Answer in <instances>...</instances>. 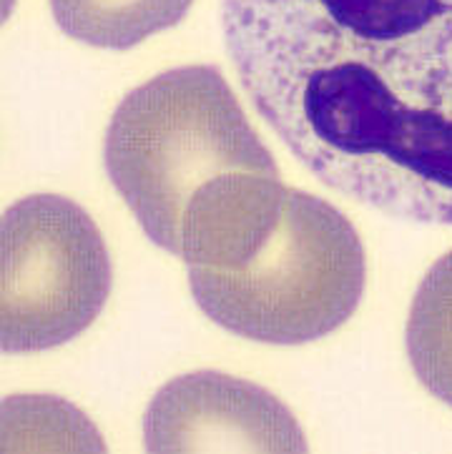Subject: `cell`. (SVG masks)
<instances>
[{"mask_svg":"<svg viewBox=\"0 0 452 454\" xmlns=\"http://www.w3.org/2000/svg\"><path fill=\"white\" fill-rule=\"evenodd\" d=\"M259 116L329 189L452 226V0H221Z\"/></svg>","mask_w":452,"mask_h":454,"instance_id":"obj_1","label":"cell"},{"mask_svg":"<svg viewBox=\"0 0 452 454\" xmlns=\"http://www.w3.org/2000/svg\"><path fill=\"white\" fill-rule=\"evenodd\" d=\"M148 452H306L294 414L272 392L221 372L163 384L144 417Z\"/></svg>","mask_w":452,"mask_h":454,"instance_id":"obj_5","label":"cell"},{"mask_svg":"<svg viewBox=\"0 0 452 454\" xmlns=\"http://www.w3.org/2000/svg\"><path fill=\"white\" fill-rule=\"evenodd\" d=\"M186 274L199 309L221 329L262 344L297 347L332 334L357 311L367 256L339 208L287 189L274 229L242 264Z\"/></svg>","mask_w":452,"mask_h":454,"instance_id":"obj_3","label":"cell"},{"mask_svg":"<svg viewBox=\"0 0 452 454\" xmlns=\"http://www.w3.org/2000/svg\"><path fill=\"white\" fill-rule=\"evenodd\" d=\"M103 159L144 234L186 271L242 264L274 229L289 189L211 66L171 68L131 90L108 123Z\"/></svg>","mask_w":452,"mask_h":454,"instance_id":"obj_2","label":"cell"},{"mask_svg":"<svg viewBox=\"0 0 452 454\" xmlns=\"http://www.w3.org/2000/svg\"><path fill=\"white\" fill-rule=\"evenodd\" d=\"M408 356L424 389L452 407V251L424 274L408 319Z\"/></svg>","mask_w":452,"mask_h":454,"instance_id":"obj_7","label":"cell"},{"mask_svg":"<svg viewBox=\"0 0 452 454\" xmlns=\"http://www.w3.org/2000/svg\"><path fill=\"white\" fill-rule=\"evenodd\" d=\"M114 284L96 221L56 193L20 199L0 226V344L5 354L53 349L99 319Z\"/></svg>","mask_w":452,"mask_h":454,"instance_id":"obj_4","label":"cell"},{"mask_svg":"<svg viewBox=\"0 0 452 454\" xmlns=\"http://www.w3.org/2000/svg\"><path fill=\"white\" fill-rule=\"evenodd\" d=\"M194 0H51L59 28L78 43L126 51L174 28Z\"/></svg>","mask_w":452,"mask_h":454,"instance_id":"obj_6","label":"cell"}]
</instances>
